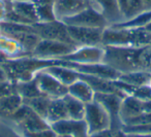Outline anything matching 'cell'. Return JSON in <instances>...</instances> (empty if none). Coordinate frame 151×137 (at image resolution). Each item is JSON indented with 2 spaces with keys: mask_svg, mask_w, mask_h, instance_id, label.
<instances>
[{
  "mask_svg": "<svg viewBox=\"0 0 151 137\" xmlns=\"http://www.w3.org/2000/svg\"><path fill=\"white\" fill-rule=\"evenodd\" d=\"M105 46V61L119 72L143 71L151 74V44L138 46Z\"/></svg>",
  "mask_w": 151,
  "mask_h": 137,
  "instance_id": "1",
  "label": "cell"
},
{
  "mask_svg": "<svg viewBox=\"0 0 151 137\" xmlns=\"http://www.w3.org/2000/svg\"><path fill=\"white\" fill-rule=\"evenodd\" d=\"M57 61L42 60L32 56H25L13 60H7L1 63V65L4 68L9 81L19 83L32 79L35 76L36 72L46 69L51 65L56 64Z\"/></svg>",
  "mask_w": 151,
  "mask_h": 137,
  "instance_id": "2",
  "label": "cell"
},
{
  "mask_svg": "<svg viewBox=\"0 0 151 137\" xmlns=\"http://www.w3.org/2000/svg\"><path fill=\"white\" fill-rule=\"evenodd\" d=\"M151 44V34L144 28L107 27L103 33V46H138Z\"/></svg>",
  "mask_w": 151,
  "mask_h": 137,
  "instance_id": "3",
  "label": "cell"
},
{
  "mask_svg": "<svg viewBox=\"0 0 151 137\" xmlns=\"http://www.w3.org/2000/svg\"><path fill=\"white\" fill-rule=\"evenodd\" d=\"M7 120L12 121L16 130L21 133H34L51 128V125L30 106L23 103Z\"/></svg>",
  "mask_w": 151,
  "mask_h": 137,
  "instance_id": "4",
  "label": "cell"
},
{
  "mask_svg": "<svg viewBox=\"0 0 151 137\" xmlns=\"http://www.w3.org/2000/svg\"><path fill=\"white\" fill-rule=\"evenodd\" d=\"M0 26H1V33L15 38L23 46L26 53L31 56L34 48L40 40V37L34 31L33 25L3 21L0 23Z\"/></svg>",
  "mask_w": 151,
  "mask_h": 137,
  "instance_id": "5",
  "label": "cell"
},
{
  "mask_svg": "<svg viewBox=\"0 0 151 137\" xmlns=\"http://www.w3.org/2000/svg\"><path fill=\"white\" fill-rule=\"evenodd\" d=\"M78 46L57 40L40 39L34 48L31 56L42 60H60L73 53Z\"/></svg>",
  "mask_w": 151,
  "mask_h": 137,
  "instance_id": "6",
  "label": "cell"
},
{
  "mask_svg": "<svg viewBox=\"0 0 151 137\" xmlns=\"http://www.w3.org/2000/svg\"><path fill=\"white\" fill-rule=\"evenodd\" d=\"M84 121L87 125L88 135L112 128L111 116L107 109L95 99L86 104Z\"/></svg>",
  "mask_w": 151,
  "mask_h": 137,
  "instance_id": "7",
  "label": "cell"
},
{
  "mask_svg": "<svg viewBox=\"0 0 151 137\" xmlns=\"http://www.w3.org/2000/svg\"><path fill=\"white\" fill-rule=\"evenodd\" d=\"M62 22L67 26L101 28V29H106L108 27V23L105 17L99 11V9L95 6L94 3L78 13L77 15L62 20Z\"/></svg>",
  "mask_w": 151,
  "mask_h": 137,
  "instance_id": "8",
  "label": "cell"
},
{
  "mask_svg": "<svg viewBox=\"0 0 151 137\" xmlns=\"http://www.w3.org/2000/svg\"><path fill=\"white\" fill-rule=\"evenodd\" d=\"M58 63L73 69L81 74L93 75V76L103 77V78L110 79V81H117L121 74V72H119L117 69L105 62L96 63V64H77V63L58 60Z\"/></svg>",
  "mask_w": 151,
  "mask_h": 137,
  "instance_id": "9",
  "label": "cell"
},
{
  "mask_svg": "<svg viewBox=\"0 0 151 137\" xmlns=\"http://www.w3.org/2000/svg\"><path fill=\"white\" fill-rule=\"evenodd\" d=\"M33 28L35 33L40 37V39L57 40V41L67 42V44H73L69 36L67 26L62 21L55 20L52 22L36 23L33 25Z\"/></svg>",
  "mask_w": 151,
  "mask_h": 137,
  "instance_id": "10",
  "label": "cell"
},
{
  "mask_svg": "<svg viewBox=\"0 0 151 137\" xmlns=\"http://www.w3.org/2000/svg\"><path fill=\"white\" fill-rule=\"evenodd\" d=\"M67 30L73 44L78 46H103V33L105 29L67 26Z\"/></svg>",
  "mask_w": 151,
  "mask_h": 137,
  "instance_id": "11",
  "label": "cell"
},
{
  "mask_svg": "<svg viewBox=\"0 0 151 137\" xmlns=\"http://www.w3.org/2000/svg\"><path fill=\"white\" fill-rule=\"evenodd\" d=\"M77 64H96L105 61V46H78L73 53L60 59Z\"/></svg>",
  "mask_w": 151,
  "mask_h": 137,
  "instance_id": "12",
  "label": "cell"
},
{
  "mask_svg": "<svg viewBox=\"0 0 151 137\" xmlns=\"http://www.w3.org/2000/svg\"><path fill=\"white\" fill-rule=\"evenodd\" d=\"M35 79L37 81L38 88L42 95L47 96L50 99H58L63 98L67 94V87L61 83L52 74L45 69L36 72Z\"/></svg>",
  "mask_w": 151,
  "mask_h": 137,
  "instance_id": "13",
  "label": "cell"
},
{
  "mask_svg": "<svg viewBox=\"0 0 151 137\" xmlns=\"http://www.w3.org/2000/svg\"><path fill=\"white\" fill-rule=\"evenodd\" d=\"M124 97L118 95V94H101L95 93L94 99L99 101L104 107L107 109V111L111 116L112 120V130L115 132L121 129V122L119 118V110L121 105L122 99Z\"/></svg>",
  "mask_w": 151,
  "mask_h": 137,
  "instance_id": "14",
  "label": "cell"
},
{
  "mask_svg": "<svg viewBox=\"0 0 151 137\" xmlns=\"http://www.w3.org/2000/svg\"><path fill=\"white\" fill-rule=\"evenodd\" d=\"M93 4L92 0H54V14L59 21L73 17Z\"/></svg>",
  "mask_w": 151,
  "mask_h": 137,
  "instance_id": "15",
  "label": "cell"
},
{
  "mask_svg": "<svg viewBox=\"0 0 151 137\" xmlns=\"http://www.w3.org/2000/svg\"><path fill=\"white\" fill-rule=\"evenodd\" d=\"M51 128L59 136L71 137H87L88 129L84 120H73L65 118L51 125Z\"/></svg>",
  "mask_w": 151,
  "mask_h": 137,
  "instance_id": "16",
  "label": "cell"
},
{
  "mask_svg": "<svg viewBox=\"0 0 151 137\" xmlns=\"http://www.w3.org/2000/svg\"><path fill=\"white\" fill-rule=\"evenodd\" d=\"M9 6L18 16H20L24 20L26 24L34 25V24L38 23L36 6L31 0H24V1L11 0Z\"/></svg>",
  "mask_w": 151,
  "mask_h": 137,
  "instance_id": "17",
  "label": "cell"
},
{
  "mask_svg": "<svg viewBox=\"0 0 151 137\" xmlns=\"http://www.w3.org/2000/svg\"><path fill=\"white\" fill-rule=\"evenodd\" d=\"M93 3L105 17L108 27L115 25L123 20L117 0H93Z\"/></svg>",
  "mask_w": 151,
  "mask_h": 137,
  "instance_id": "18",
  "label": "cell"
},
{
  "mask_svg": "<svg viewBox=\"0 0 151 137\" xmlns=\"http://www.w3.org/2000/svg\"><path fill=\"white\" fill-rule=\"evenodd\" d=\"M143 113V101L134 96L126 95L122 99L119 110V118L121 125L127 120Z\"/></svg>",
  "mask_w": 151,
  "mask_h": 137,
  "instance_id": "19",
  "label": "cell"
},
{
  "mask_svg": "<svg viewBox=\"0 0 151 137\" xmlns=\"http://www.w3.org/2000/svg\"><path fill=\"white\" fill-rule=\"evenodd\" d=\"M0 52L2 53L7 60L21 58V57L30 56L26 53L23 46L20 44L19 41L6 34H0Z\"/></svg>",
  "mask_w": 151,
  "mask_h": 137,
  "instance_id": "20",
  "label": "cell"
},
{
  "mask_svg": "<svg viewBox=\"0 0 151 137\" xmlns=\"http://www.w3.org/2000/svg\"><path fill=\"white\" fill-rule=\"evenodd\" d=\"M67 94L85 104L93 101L95 97V92L82 78L77 79L67 87Z\"/></svg>",
  "mask_w": 151,
  "mask_h": 137,
  "instance_id": "21",
  "label": "cell"
},
{
  "mask_svg": "<svg viewBox=\"0 0 151 137\" xmlns=\"http://www.w3.org/2000/svg\"><path fill=\"white\" fill-rule=\"evenodd\" d=\"M45 70L48 71L50 74H52L55 78H57L61 83H63L66 87H68L73 81L80 78V73L77 72L73 69L69 68V67L59 64L58 61H57L56 64L47 67Z\"/></svg>",
  "mask_w": 151,
  "mask_h": 137,
  "instance_id": "22",
  "label": "cell"
},
{
  "mask_svg": "<svg viewBox=\"0 0 151 137\" xmlns=\"http://www.w3.org/2000/svg\"><path fill=\"white\" fill-rule=\"evenodd\" d=\"M65 118H68V116H67L66 105H65L63 98L51 99L48 112L46 116V121L50 125H52L59 121L65 120Z\"/></svg>",
  "mask_w": 151,
  "mask_h": 137,
  "instance_id": "23",
  "label": "cell"
},
{
  "mask_svg": "<svg viewBox=\"0 0 151 137\" xmlns=\"http://www.w3.org/2000/svg\"><path fill=\"white\" fill-rule=\"evenodd\" d=\"M16 90H17V93L22 97L23 102L26 101V100L33 99V98L42 95L40 88H38L35 77L26 81L16 83Z\"/></svg>",
  "mask_w": 151,
  "mask_h": 137,
  "instance_id": "24",
  "label": "cell"
},
{
  "mask_svg": "<svg viewBox=\"0 0 151 137\" xmlns=\"http://www.w3.org/2000/svg\"><path fill=\"white\" fill-rule=\"evenodd\" d=\"M23 103V99L17 92L6 96L0 101V116L7 118Z\"/></svg>",
  "mask_w": 151,
  "mask_h": 137,
  "instance_id": "25",
  "label": "cell"
},
{
  "mask_svg": "<svg viewBox=\"0 0 151 137\" xmlns=\"http://www.w3.org/2000/svg\"><path fill=\"white\" fill-rule=\"evenodd\" d=\"M63 100H64L65 105H66L68 118H73V120H84L86 104L83 103L80 100L73 98V96L68 95V94H66L63 97Z\"/></svg>",
  "mask_w": 151,
  "mask_h": 137,
  "instance_id": "26",
  "label": "cell"
},
{
  "mask_svg": "<svg viewBox=\"0 0 151 137\" xmlns=\"http://www.w3.org/2000/svg\"><path fill=\"white\" fill-rule=\"evenodd\" d=\"M150 21H151V9H147V11L134 16V18H130L128 20H123V21L119 22V23L115 24V25L109 26V27L139 29V28H144Z\"/></svg>",
  "mask_w": 151,
  "mask_h": 137,
  "instance_id": "27",
  "label": "cell"
},
{
  "mask_svg": "<svg viewBox=\"0 0 151 137\" xmlns=\"http://www.w3.org/2000/svg\"><path fill=\"white\" fill-rule=\"evenodd\" d=\"M150 77V73L143 71H132V72L121 73L118 81L132 87H142V86H149Z\"/></svg>",
  "mask_w": 151,
  "mask_h": 137,
  "instance_id": "28",
  "label": "cell"
},
{
  "mask_svg": "<svg viewBox=\"0 0 151 137\" xmlns=\"http://www.w3.org/2000/svg\"><path fill=\"white\" fill-rule=\"evenodd\" d=\"M50 102H51L50 98L45 95H40V96H38V97L33 98V99L26 100V101H24V103L27 104L28 106H30L36 113H38L44 118H46Z\"/></svg>",
  "mask_w": 151,
  "mask_h": 137,
  "instance_id": "29",
  "label": "cell"
},
{
  "mask_svg": "<svg viewBox=\"0 0 151 137\" xmlns=\"http://www.w3.org/2000/svg\"><path fill=\"white\" fill-rule=\"evenodd\" d=\"M145 11H147V7L143 0H129L123 20H128L130 18H134V16L139 15V14L143 13Z\"/></svg>",
  "mask_w": 151,
  "mask_h": 137,
  "instance_id": "30",
  "label": "cell"
},
{
  "mask_svg": "<svg viewBox=\"0 0 151 137\" xmlns=\"http://www.w3.org/2000/svg\"><path fill=\"white\" fill-rule=\"evenodd\" d=\"M120 131L123 134H149L151 133V123L134 126H122Z\"/></svg>",
  "mask_w": 151,
  "mask_h": 137,
  "instance_id": "31",
  "label": "cell"
},
{
  "mask_svg": "<svg viewBox=\"0 0 151 137\" xmlns=\"http://www.w3.org/2000/svg\"><path fill=\"white\" fill-rule=\"evenodd\" d=\"M17 92L16 90V83L12 81H5L0 83V101L5 98L6 96Z\"/></svg>",
  "mask_w": 151,
  "mask_h": 137,
  "instance_id": "32",
  "label": "cell"
},
{
  "mask_svg": "<svg viewBox=\"0 0 151 137\" xmlns=\"http://www.w3.org/2000/svg\"><path fill=\"white\" fill-rule=\"evenodd\" d=\"M20 135H21V137H58V135L52 128L34 133H21Z\"/></svg>",
  "mask_w": 151,
  "mask_h": 137,
  "instance_id": "33",
  "label": "cell"
},
{
  "mask_svg": "<svg viewBox=\"0 0 151 137\" xmlns=\"http://www.w3.org/2000/svg\"><path fill=\"white\" fill-rule=\"evenodd\" d=\"M116 132L112 129H106L103 131H99V132L91 133L88 135V137H115Z\"/></svg>",
  "mask_w": 151,
  "mask_h": 137,
  "instance_id": "34",
  "label": "cell"
},
{
  "mask_svg": "<svg viewBox=\"0 0 151 137\" xmlns=\"http://www.w3.org/2000/svg\"><path fill=\"white\" fill-rule=\"evenodd\" d=\"M7 3H9V1L0 0V23L4 21V19H5V15H6V9H7Z\"/></svg>",
  "mask_w": 151,
  "mask_h": 137,
  "instance_id": "35",
  "label": "cell"
},
{
  "mask_svg": "<svg viewBox=\"0 0 151 137\" xmlns=\"http://www.w3.org/2000/svg\"><path fill=\"white\" fill-rule=\"evenodd\" d=\"M35 6L40 5H54V0H31Z\"/></svg>",
  "mask_w": 151,
  "mask_h": 137,
  "instance_id": "36",
  "label": "cell"
},
{
  "mask_svg": "<svg viewBox=\"0 0 151 137\" xmlns=\"http://www.w3.org/2000/svg\"><path fill=\"white\" fill-rule=\"evenodd\" d=\"M9 81V77H7V74H6V72H5L3 66L0 64V83H1V81Z\"/></svg>",
  "mask_w": 151,
  "mask_h": 137,
  "instance_id": "37",
  "label": "cell"
},
{
  "mask_svg": "<svg viewBox=\"0 0 151 137\" xmlns=\"http://www.w3.org/2000/svg\"><path fill=\"white\" fill-rule=\"evenodd\" d=\"M143 112H151V100L143 101Z\"/></svg>",
  "mask_w": 151,
  "mask_h": 137,
  "instance_id": "38",
  "label": "cell"
},
{
  "mask_svg": "<svg viewBox=\"0 0 151 137\" xmlns=\"http://www.w3.org/2000/svg\"><path fill=\"white\" fill-rule=\"evenodd\" d=\"M126 137H151V133L149 134H124Z\"/></svg>",
  "mask_w": 151,
  "mask_h": 137,
  "instance_id": "39",
  "label": "cell"
},
{
  "mask_svg": "<svg viewBox=\"0 0 151 137\" xmlns=\"http://www.w3.org/2000/svg\"><path fill=\"white\" fill-rule=\"evenodd\" d=\"M5 61H7V58L2 54V53L0 52V64H1V63H3V62H5Z\"/></svg>",
  "mask_w": 151,
  "mask_h": 137,
  "instance_id": "40",
  "label": "cell"
},
{
  "mask_svg": "<svg viewBox=\"0 0 151 137\" xmlns=\"http://www.w3.org/2000/svg\"><path fill=\"white\" fill-rule=\"evenodd\" d=\"M143 1L146 5L147 9H151V0H143Z\"/></svg>",
  "mask_w": 151,
  "mask_h": 137,
  "instance_id": "41",
  "label": "cell"
},
{
  "mask_svg": "<svg viewBox=\"0 0 151 137\" xmlns=\"http://www.w3.org/2000/svg\"><path fill=\"white\" fill-rule=\"evenodd\" d=\"M144 29H145V30H146V31H147V32H149V33H150V34H151V21H150V22H149V23H148V24H147V25H146V26H145V27H144Z\"/></svg>",
  "mask_w": 151,
  "mask_h": 137,
  "instance_id": "42",
  "label": "cell"
},
{
  "mask_svg": "<svg viewBox=\"0 0 151 137\" xmlns=\"http://www.w3.org/2000/svg\"><path fill=\"white\" fill-rule=\"evenodd\" d=\"M58 137H71V136H59V135H58ZM87 137H88V136H87Z\"/></svg>",
  "mask_w": 151,
  "mask_h": 137,
  "instance_id": "43",
  "label": "cell"
},
{
  "mask_svg": "<svg viewBox=\"0 0 151 137\" xmlns=\"http://www.w3.org/2000/svg\"><path fill=\"white\" fill-rule=\"evenodd\" d=\"M149 86L151 87V77H150V83H149Z\"/></svg>",
  "mask_w": 151,
  "mask_h": 137,
  "instance_id": "44",
  "label": "cell"
},
{
  "mask_svg": "<svg viewBox=\"0 0 151 137\" xmlns=\"http://www.w3.org/2000/svg\"><path fill=\"white\" fill-rule=\"evenodd\" d=\"M0 34H1V26H0Z\"/></svg>",
  "mask_w": 151,
  "mask_h": 137,
  "instance_id": "45",
  "label": "cell"
},
{
  "mask_svg": "<svg viewBox=\"0 0 151 137\" xmlns=\"http://www.w3.org/2000/svg\"><path fill=\"white\" fill-rule=\"evenodd\" d=\"M4 1H11V0H4Z\"/></svg>",
  "mask_w": 151,
  "mask_h": 137,
  "instance_id": "46",
  "label": "cell"
},
{
  "mask_svg": "<svg viewBox=\"0 0 151 137\" xmlns=\"http://www.w3.org/2000/svg\"><path fill=\"white\" fill-rule=\"evenodd\" d=\"M18 1H24V0H18Z\"/></svg>",
  "mask_w": 151,
  "mask_h": 137,
  "instance_id": "47",
  "label": "cell"
},
{
  "mask_svg": "<svg viewBox=\"0 0 151 137\" xmlns=\"http://www.w3.org/2000/svg\"><path fill=\"white\" fill-rule=\"evenodd\" d=\"M115 137H118V136H117V135H116V136H115Z\"/></svg>",
  "mask_w": 151,
  "mask_h": 137,
  "instance_id": "48",
  "label": "cell"
},
{
  "mask_svg": "<svg viewBox=\"0 0 151 137\" xmlns=\"http://www.w3.org/2000/svg\"><path fill=\"white\" fill-rule=\"evenodd\" d=\"M0 118H1V116H0Z\"/></svg>",
  "mask_w": 151,
  "mask_h": 137,
  "instance_id": "49",
  "label": "cell"
}]
</instances>
